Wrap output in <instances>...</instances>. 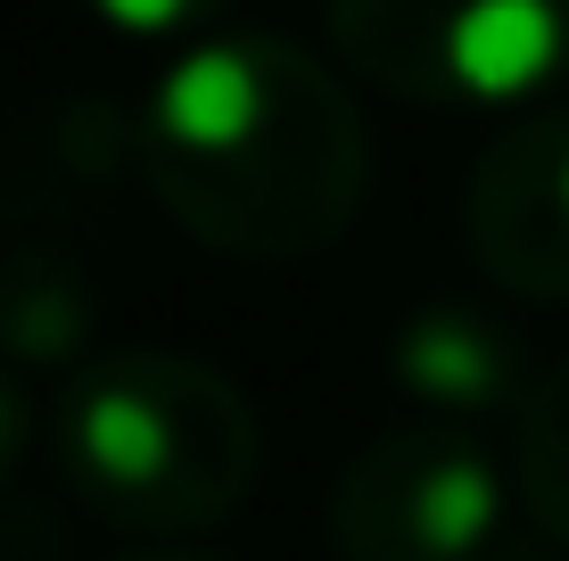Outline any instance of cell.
<instances>
[{"mask_svg": "<svg viewBox=\"0 0 569 561\" xmlns=\"http://www.w3.org/2000/svg\"><path fill=\"white\" fill-rule=\"evenodd\" d=\"M67 471L124 529H207L257 471V421L182 355H116L74 389Z\"/></svg>", "mask_w": 569, "mask_h": 561, "instance_id": "2", "label": "cell"}, {"mask_svg": "<svg viewBox=\"0 0 569 561\" xmlns=\"http://www.w3.org/2000/svg\"><path fill=\"white\" fill-rule=\"evenodd\" d=\"M405 380L438 404H487L503 397V347L470 314H421L405 339Z\"/></svg>", "mask_w": 569, "mask_h": 561, "instance_id": "6", "label": "cell"}, {"mask_svg": "<svg viewBox=\"0 0 569 561\" xmlns=\"http://www.w3.org/2000/svg\"><path fill=\"white\" fill-rule=\"evenodd\" d=\"M470 248L520 298H569V116H537L487 149L470 190Z\"/></svg>", "mask_w": 569, "mask_h": 561, "instance_id": "5", "label": "cell"}, {"mask_svg": "<svg viewBox=\"0 0 569 561\" xmlns=\"http://www.w3.org/2000/svg\"><path fill=\"white\" fill-rule=\"evenodd\" d=\"M503 479L470 438L421 430L388 438L347 471L339 495V545L347 561H479L496 545Z\"/></svg>", "mask_w": 569, "mask_h": 561, "instance_id": "4", "label": "cell"}, {"mask_svg": "<svg viewBox=\"0 0 569 561\" xmlns=\"http://www.w3.org/2000/svg\"><path fill=\"white\" fill-rule=\"evenodd\" d=\"M157 182L199 240L240 257H298L330 240L363 190L347 100L272 42H223L157 91Z\"/></svg>", "mask_w": 569, "mask_h": 561, "instance_id": "1", "label": "cell"}, {"mask_svg": "<svg viewBox=\"0 0 569 561\" xmlns=\"http://www.w3.org/2000/svg\"><path fill=\"white\" fill-rule=\"evenodd\" d=\"M520 495L569 545V363L520 404Z\"/></svg>", "mask_w": 569, "mask_h": 561, "instance_id": "7", "label": "cell"}, {"mask_svg": "<svg viewBox=\"0 0 569 561\" xmlns=\"http://www.w3.org/2000/svg\"><path fill=\"white\" fill-rule=\"evenodd\" d=\"M339 42L405 100H503L569 42V0H330Z\"/></svg>", "mask_w": 569, "mask_h": 561, "instance_id": "3", "label": "cell"}, {"mask_svg": "<svg viewBox=\"0 0 569 561\" xmlns=\"http://www.w3.org/2000/svg\"><path fill=\"white\" fill-rule=\"evenodd\" d=\"M17 438H26V404H17V389L0 380V471L17 462Z\"/></svg>", "mask_w": 569, "mask_h": 561, "instance_id": "9", "label": "cell"}, {"mask_svg": "<svg viewBox=\"0 0 569 561\" xmlns=\"http://www.w3.org/2000/svg\"><path fill=\"white\" fill-rule=\"evenodd\" d=\"M108 17H124L132 33H157V26H182L190 9H207V0H100Z\"/></svg>", "mask_w": 569, "mask_h": 561, "instance_id": "8", "label": "cell"}]
</instances>
